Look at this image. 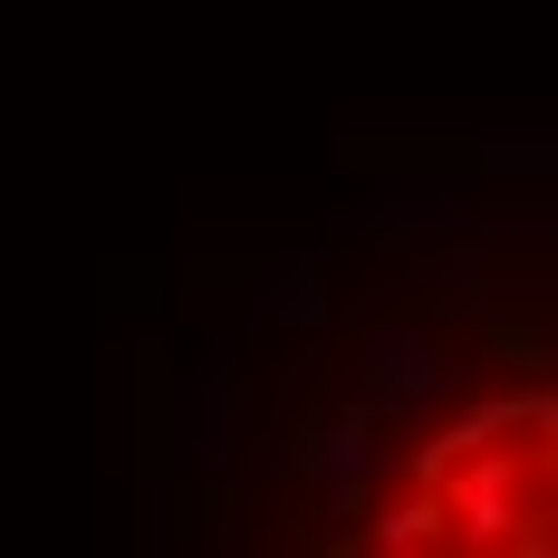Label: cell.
Returning a JSON list of instances; mask_svg holds the SVG:
<instances>
[{"label": "cell", "instance_id": "cell-3", "mask_svg": "<svg viewBox=\"0 0 558 558\" xmlns=\"http://www.w3.org/2000/svg\"><path fill=\"white\" fill-rule=\"evenodd\" d=\"M444 539H452V520H444V492L434 482H414L404 501L366 510V549H444Z\"/></svg>", "mask_w": 558, "mask_h": 558}, {"label": "cell", "instance_id": "cell-1", "mask_svg": "<svg viewBox=\"0 0 558 558\" xmlns=\"http://www.w3.org/2000/svg\"><path fill=\"white\" fill-rule=\"evenodd\" d=\"M444 520H452V539H520V510H539L530 501V482H520V452H462L444 482Z\"/></svg>", "mask_w": 558, "mask_h": 558}, {"label": "cell", "instance_id": "cell-4", "mask_svg": "<svg viewBox=\"0 0 558 558\" xmlns=\"http://www.w3.org/2000/svg\"><path fill=\"white\" fill-rule=\"evenodd\" d=\"M328 299H318V270H299V279H279L270 299H260V318H318Z\"/></svg>", "mask_w": 558, "mask_h": 558}, {"label": "cell", "instance_id": "cell-2", "mask_svg": "<svg viewBox=\"0 0 558 558\" xmlns=\"http://www.w3.org/2000/svg\"><path fill=\"white\" fill-rule=\"evenodd\" d=\"M452 395V366L424 328H376L366 337V404L376 414H434Z\"/></svg>", "mask_w": 558, "mask_h": 558}]
</instances>
